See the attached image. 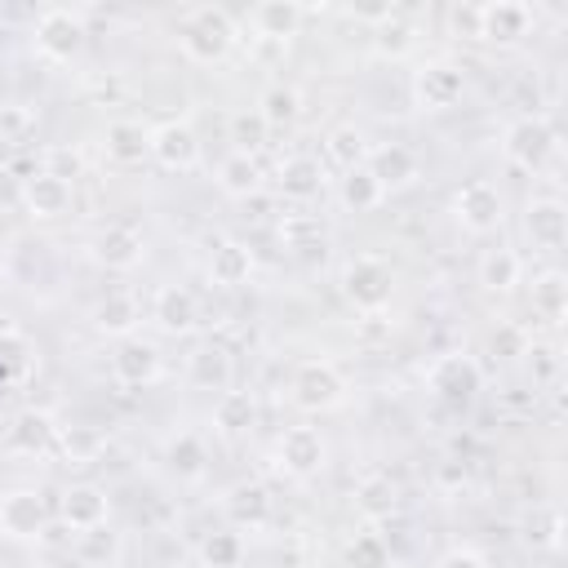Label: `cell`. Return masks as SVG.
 <instances>
[{
	"label": "cell",
	"instance_id": "1",
	"mask_svg": "<svg viewBox=\"0 0 568 568\" xmlns=\"http://www.w3.org/2000/svg\"><path fill=\"white\" fill-rule=\"evenodd\" d=\"M178 44H182V53L191 62L213 67V62H222L235 49V18L226 9H213V4L191 9L182 18V27H178Z\"/></svg>",
	"mask_w": 568,
	"mask_h": 568
},
{
	"label": "cell",
	"instance_id": "2",
	"mask_svg": "<svg viewBox=\"0 0 568 568\" xmlns=\"http://www.w3.org/2000/svg\"><path fill=\"white\" fill-rule=\"evenodd\" d=\"M555 146H559V133H555V124H550L541 111H528V115L510 120V129H506V138H501L506 164H515V169H524V173L546 169V160L555 155Z\"/></svg>",
	"mask_w": 568,
	"mask_h": 568
},
{
	"label": "cell",
	"instance_id": "3",
	"mask_svg": "<svg viewBox=\"0 0 568 568\" xmlns=\"http://www.w3.org/2000/svg\"><path fill=\"white\" fill-rule=\"evenodd\" d=\"M342 293H346V302H351L355 311L377 315V311L390 302V293H395V271H390L382 257L359 253V257H351V262L342 266Z\"/></svg>",
	"mask_w": 568,
	"mask_h": 568
},
{
	"label": "cell",
	"instance_id": "4",
	"mask_svg": "<svg viewBox=\"0 0 568 568\" xmlns=\"http://www.w3.org/2000/svg\"><path fill=\"white\" fill-rule=\"evenodd\" d=\"M288 390H293V404H297L302 413H328V408L342 404L346 377L337 373L333 359H302V364L293 368Z\"/></svg>",
	"mask_w": 568,
	"mask_h": 568
},
{
	"label": "cell",
	"instance_id": "5",
	"mask_svg": "<svg viewBox=\"0 0 568 568\" xmlns=\"http://www.w3.org/2000/svg\"><path fill=\"white\" fill-rule=\"evenodd\" d=\"M426 386H430V395H435L439 404H448V408H466V404L479 395L484 373H479V364H475L470 355H439V359L430 364Z\"/></svg>",
	"mask_w": 568,
	"mask_h": 568
},
{
	"label": "cell",
	"instance_id": "6",
	"mask_svg": "<svg viewBox=\"0 0 568 568\" xmlns=\"http://www.w3.org/2000/svg\"><path fill=\"white\" fill-rule=\"evenodd\" d=\"M36 49H40L49 62H71V58H80V49H84V18L71 13V9H62V4L44 9V13L36 18Z\"/></svg>",
	"mask_w": 568,
	"mask_h": 568
},
{
	"label": "cell",
	"instance_id": "7",
	"mask_svg": "<svg viewBox=\"0 0 568 568\" xmlns=\"http://www.w3.org/2000/svg\"><path fill=\"white\" fill-rule=\"evenodd\" d=\"M466 93V71L457 62H426L413 75V98L422 111H448Z\"/></svg>",
	"mask_w": 568,
	"mask_h": 568
},
{
	"label": "cell",
	"instance_id": "8",
	"mask_svg": "<svg viewBox=\"0 0 568 568\" xmlns=\"http://www.w3.org/2000/svg\"><path fill=\"white\" fill-rule=\"evenodd\" d=\"M58 444V422L49 408H18L4 426V448L18 457H40Z\"/></svg>",
	"mask_w": 568,
	"mask_h": 568
},
{
	"label": "cell",
	"instance_id": "9",
	"mask_svg": "<svg viewBox=\"0 0 568 568\" xmlns=\"http://www.w3.org/2000/svg\"><path fill=\"white\" fill-rule=\"evenodd\" d=\"M49 524V506L36 488H9L0 493V532L13 537V541H27V537H40Z\"/></svg>",
	"mask_w": 568,
	"mask_h": 568
},
{
	"label": "cell",
	"instance_id": "10",
	"mask_svg": "<svg viewBox=\"0 0 568 568\" xmlns=\"http://www.w3.org/2000/svg\"><path fill=\"white\" fill-rule=\"evenodd\" d=\"M453 209H457V222H462L470 235H488V231L501 226V191H497L493 182H484V178L466 182V186L457 191Z\"/></svg>",
	"mask_w": 568,
	"mask_h": 568
},
{
	"label": "cell",
	"instance_id": "11",
	"mask_svg": "<svg viewBox=\"0 0 568 568\" xmlns=\"http://www.w3.org/2000/svg\"><path fill=\"white\" fill-rule=\"evenodd\" d=\"M151 160L164 164V169H178V173L195 169V164H200V138H195V129H191L186 120H164V124H155V129H151Z\"/></svg>",
	"mask_w": 568,
	"mask_h": 568
},
{
	"label": "cell",
	"instance_id": "12",
	"mask_svg": "<svg viewBox=\"0 0 568 568\" xmlns=\"http://www.w3.org/2000/svg\"><path fill=\"white\" fill-rule=\"evenodd\" d=\"M532 31V9L519 0H497L479 4V40L488 44H519Z\"/></svg>",
	"mask_w": 568,
	"mask_h": 568
},
{
	"label": "cell",
	"instance_id": "13",
	"mask_svg": "<svg viewBox=\"0 0 568 568\" xmlns=\"http://www.w3.org/2000/svg\"><path fill=\"white\" fill-rule=\"evenodd\" d=\"M524 231H528L532 248H546V253L564 248V235H568V209H564V200H559V195H537V200H528V209H524Z\"/></svg>",
	"mask_w": 568,
	"mask_h": 568
},
{
	"label": "cell",
	"instance_id": "14",
	"mask_svg": "<svg viewBox=\"0 0 568 568\" xmlns=\"http://www.w3.org/2000/svg\"><path fill=\"white\" fill-rule=\"evenodd\" d=\"M142 253H146L142 231H133L129 222H111L93 235V262L106 271H133L142 262Z\"/></svg>",
	"mask_w": 568,
	"mask_h": 568
},
{
	"label": "cell",
	"instance_id": "15",
	"mask_svg": "<svg viewBox=\"0 0 568 568\" xmlns=\"http://www.w3.org/2000/svg\"><path fill=\"white\" fill-rule=\"evenodd\" d=\"M111 373L124 382V386H151L160 377V346L146 342V337H120L115 342V355H111Z\"/></svg>",
	"mask_w": 568,
	"mask_h": 568
},
{
	"label": "cell",
	"instance_id": "16",
	"mask_svg": "<svg viewBox=\"0 0 568 568\" xmlns=\"http://www.w3.org/2000/svg\"><path fill=\"white\" fill-rule=\"evenodd\" d=\"M280 466L288 470V475H297V479H306V475H320V466H324V457H328V448H324V435L315 430V426H288L284 435H280Z\"/></svg>",
	"mask_w": 568,
	"mask_h": 568
},
{
	"label": "cell",
	"instance_id": "17",
	"mask_svg": "<svg viewBox=\"0 0 568 568\" xmlns=\"http://www.w3.org/2000/svg\"><path fill=\"white\" fill-rule=\"evenodd\" d=\"M364 169L373 173V182H377L382 191H390V186H408V182L417 178L422 160H417L413 146H404V142H386V146H368Z\"/></svg>",
	"mask_w": 568,
	"mask_h": 568
},
{
	"label": "cell",
	"instance_id": "18",
	"mask_svg": "<svg viewBox=\"0 0 568 568\" xmlns=\"http://www.w3.org/2000/svg\"><path fill=\"white\" fill-rule=\"evenodd\" d=\"M151 315H155V324H160L164 333H173V337H186V333H195V324H200L195 293L182 288V284H164V288H155Z\"/></svg>",
	"mask_w": 568,
	"mask_h": 568
},
{
	"label": "cell",
	"instance_id": "19",
	"mask_svg": "<svg viewBox=\"0 0 568 568\" xmlns=\"http://www.w3.org/2000/svg\"><path fill=\"white\" fill-rule=\"evenodd\" d=\"M186 377H191L195 390H231V382H235V359H231L226 346L204 342V346L191 351V359H186Z\"/></svg>",
	"mask_w": 568,
	"mask_h": 568
},
{
	"label": "cell",
	"instance_id": "20",
	"mask_svg": "<svg viewBox=\"0 0 568 568\" xmlns=\"http://www.w3.org/2000/svg\"><path fill=\"white\" fill-rule=\"evenodd\" d=\"M58 515L71 532H84V528H98L106 524V493L93 488V484H71L58 501Z\"/></svg>",
	"mask_w": 568,
	"mask_h": 568
},
{
	"label": "cell",
	"instance_id": "21",
	"mask_svg": "<svg viewBox=\"0 0 568 568\" xmlns=\"http://www.w3.org/2000/svg\"><path fill=\"white\" fill-rule=\"evenodd\" d=\"M102 146H106V160L133 169L151 155V129H142L138 120H111L102 129Z\"/></svg>",
	"mask_w": 568,
	"mask_h": 568
},
{
	"label": "cell",
	"instance_id": "22",
	"mask_svg": "<svg viewBox=\"0 0 568 568\" xmlns=\"http://www.w3.org/2000/svg\"><path fill=\"white\" fill-rule=\"evenodd\" d=\"M275 186H280L284 200L306 204V200H315V195L324 191V169H320V160H311V155H288V160L280 164V173H275Z\"/></svg>",
	"mask_w": 568,
	"mask_h": 568
},
{
	"label": "cell",
	"instance_id": "23",
	"mask_svg": "<svg viewBox=\"0 0 568 568\" xmlns=\"http://www.w3.org/2000/svg\"><path fill=\"white\" fill-rule=\"evenodd\" d=\"M22 204L36 213V217H62L71 209V182L53 178V173H36L22 182Z\"/></svg>",
	"mask_w": 568,
	"mask_h": 568
},
{
	"label": "cell",
	"instance_id": "24",
	"mask_svg": "<svg viewBox=\"0 0 568 568\" xmlns=\"http://www.w3.org/2000/svg\"><path fill=\"white\" fill-rule=\"evenodd\" d=\"M248 275H253V253H248V244H240V240H217L213 253H209V280L222 284V288H240V284H248Z\"/></svg>",
	"mask_w": 568,
	"mask_h": 568
},
{
	"label": "cell",
	"instance_id": "25",
	"mask_svg": "<svg viewBox=\"0 0 568 568\" xmlns=\"http://www.w3.org/2000/svg\"><path fill=\"white\" fill-rule=\"evenodd\" d=\"M222 506H226V515H231L235 528H262V524L271 519V493H266V484H257V479L235 484Z\"/></svg>",
	"mask_w": 568,
	"mask_h": 568
},
{
	"label": "cell",
	"instance_id": "26",
	"mask_svg": "<svg viewBox=\"0 0 568 568\" xmlns=\"http://www.w3.org/2000/svg\"><path fill=\"white\" fill-rule=\"evenodd\" d=\"M302 18H306V9L293 4V0H266V4L253 9V27H257V36H262V40H275V44H284L288 36H297Z\"/></svg>",
	"mask_w": 568,
	"mask_h": 568
},
{
	"label": "cell",
	"instance_id": "27",
	"mask_svg": "<svg viewBox=\"0 0 568 568\" xmlns=\"http://www.w3.org/2000/svg\"><path fill=\"white\" fill-rule=\"evenodd\" d=\"M413 44H417V27L408 22L404 9H386L373 22V49L382 58H404V53H413Z\"/></svg>",
	"mask_w": 568,
	"mask_h": 568
},
{
	"label": "cell",
	"instance_id": "28",
	"mask_svg": "<svg viewBox=\"0 0 568 568\" xmlns=\"http://www.w3.org/2000/svg\"><path fill=\"white\" fill-rule=\"evenodd\" d=\"M217 186H222L226 195H235V200L257 195V191H262V164H257V155H244V151L222 155V164H217Z\"/></svg>",
	"mask_w": 568,
	"mask_h": 568
},
{
	"label": "cell",
	"instance_id": "29",
	"mask_svg": "<svg viewBox=\"0 0 568 568\" xmlns=\"http://www.w3.org/2000/svg\"><path fill=\"white\" fill-rule=\"evenodd\" d=\"M213 426H217L226 439L248 435V430L257 426V404H253V395H248V390H222L217 404H213Z\"/></svg>",
	"mask_w": 568,
	"mask_h": 568
},
{
	"label": "cell",
	"instance_id": "30",
	"mask_svg": "<svg viewBox=\"0 0 568 568\" xmlns=\"http://www.w3.org/2000/svg\"><path fill=\"white\" fill-rule=\"evenodd\" d=\"M71 555H75L80 568H115V559H120V532H111L106 524L84 528V532H75Z\"/></svg>",
	"mask_w": 568,
	"mask_h": 568
},
{
	"label": "cell",
	"instance_id": "31",
	"mask_svg": "<svg viewBox=\"0 0 568 568\" xmlns=\"http://www.w3.org/2000/svg\"><path fill=\"white\" fill-rule=\"evenodd\" d=\"M138 320H142V311H138V302L129 293H106L93 306V328L106 333V337H133Z\"/></svg>",
	"mask_w": 568,
	"mask_h": 568
},
{
	"label": "cell",
	"instance_id": "32",
	"mask_svg": "<svg viewBox=\"0 0 568 568\" xmlns=\"http://www.w3.org/2000/svg\"><path fill=\"white\" fill-rule=\"evenodd\" d=\"M164 466L178 475V479H200L204 466H209V448L195 430H178L169 444H164Z\"/></svg>",
	"mask_w": 568,
	"mask_h": 568
},
{
	"label": "cell",
	"instance_id": "33",
	"mask_svg": "<svg viewBox=\"0 0 568 568\" xmlns=\"http://www.w3.org/2000/svg\"><path fill=\"white\" fill-rule=\"evenodd\" d=\"M519 280H524V262L515 248H488L479 257V284L488 293H510Z\"/></svg>",
	"mask_w": 568,
	"mask_h": 568
},
{
	"label": "cell",
	"instance_id": "34",
	"mask_svg": "<svg viewBox=\"0 0 568 568\" xmlns=\"http://www.w3.org/2000/svg\"><path fill=\"white\" fill-rule=\"evenodd\" d=\"M528 302H532V315H541L546 324H559V320L568 315V280H564L559 271H541V275L532 280Z\"/></svg>",
	"mask_w": 568,
	"mask_h": 568
},
{
	"label": "cell",
	"instance_id": "35",
	"mask_svg": "<svg viewBox=\"0 0 568 568\" xmlns=\"http://www.w3.org/2000/svg\"><path fill=\"white\" fill-rule=\"evenodd\" d=\"M257 115H262L266 129H288V124H297V115H302L297 89H293V84H271V89H262Z\"/></svg>",
	"mask_w": 568,
	"mask_h": 568
},
{
	"label": "cell",
	"instance_id": "36",
	"mask_svg": "<svg viewBox=\"0 0 568 568\" xmlns=\"http://www.w3.org/2000/svg\"><path fill=\"white\" fill-rule=\"evenodd\" d=\"M53 448H62V457H67L71 466H89V462L102 457L106 439H102L98 426H58V444H53Z\"/></svg>",
	"mask_w": 568,
	"mask_h": 568
},
{
	"label": "cell",
	"instance_id": "37",
	"mask_svg": "<svg viewBox=\"0 0 568 568\" xmlns=\"http://www.w3.org/2000/svg\"><path fill=\"white\" fill-rule=\"evenodd\" d=\"M337 195H342V204L351 209V213H368V209H377L382 204V186L373 182V173L359 164V169H351V173H342V186H337Z\"/></svg>",
	"mask_w": 568,
	"mask_h": 568
},
{
	"label": "cell",
	"instance_id": "38",
	"mask_svg": "<svg viewBox=\"0 0 568 568\" xmlns=\"http://www.w3.org/2000/svg\"><path fill=\"white\" fill-rule=\"evenodd\" d=\"M355 506H359V515H368V519H386V515L399 506V493H395V484H390L386 475H368V479H359V488H355Z\"/></svg>",
	"mask_w": 568,
	"mask_h": 568
},
{
	"label": "cell",
	"instance_id": "39",
	"mask_svg": "<svg viewBox=\"0 0 568 568\" xmlns=\"http://www.w3.org/2000/svg\"><path fill=\"white\" fill-rule=\"evenodd\" d=\"M328 160H333L342 173L359 169V164L368 160V138H364L355 124H342V129H333V133H328Z\"/></svg>",
	"mask_w": 568,
	"mask_h": 568
},
{
	"label": "cell",
	"instance_id": "40",
	"mask_svg": "<svg viewBox=\"0 0 568 568\" xmlns=\"http://www.w3.org/2000/svg\"><path fill=\"white\" fill-rule=\"evenodd\" d=\"M200 559H204V568H240V559H244V537H240L235 528H217V532H209V537L200 541Z\"/></svg>",
	"mask_w": 568,
	"mask_h": 568
},
{
	"label": "cell",
	"instance_id": "41",
	"mask_svg": "<svg viewBox=\"0 0 568 568\" xmlns=\"http://www.w3.org/2000/svg\"><path fill=\"white\" fill-rule=\"evenodd\" d=\"M346 568H390V546L377 532H355L346 541Z\"/></svg>",
	"mask_w": 568,
	"mask_h": 568
},
{
	"label": "cell",
	"instance_id": "42",
	"mask_svg": "<svg viewBox=\"0 0 568 568\" xmlns=\"http://www.w3.org/2000/svg\"><path fill=\"white\" fill-rule=\"evenodd\" d=\"M27 364H31V346H27V337L13 333V328H4V333H0V386L18 382V377L27 373Z\"/></svg>",
	"mask_w": 568,
	"mask_h": 568
},
{
	"label": "cell",
	"instance_id": "43",
	"mask_svg": "<svg viewBox=\"0 0 568 568\" xmlns=\"http://www.w3.org/2000/svg\"><path fill=\"white\" fill-rule=\"evenodd\" d=\"M231 142H235V151L253 155V151L266 142V124H262V115H257V111H235V115H231Z\"/></svg>",
	"mask_w": 568,
	"mask_h": 568
},
{
	"label": "cell",
	"instance_id": "44",
	"mask_svg": "<svg viewBox=\"0 0 568 568\" xmlns=\"http://www.w3.org/2000/svg\"><path fill=\"white\" fill-rule=\"evenodd\" d=\"M36 133V115L27 106H0V142L4 146H22Z\"/></svg>",
	"mask_w": 568,
	"mask_h": 568
},
{
	"label": "cell",
	"instance_id": "45",
	"mask_svg": "<svg viewBox=\"0 0 568 568\" xmlns=\"http://www.w3.org/2000/svg\"><path fill=\"white\" fill-rule=\"evenodd\" d=\"M44 173H53L62 182H75V178H84V155L75 146H49L44 151Z\"/></svg>",
	"mask_w": 568,
	"mask_h": 568
},
{
	"label": "cell",
	"instance_id": "46",
	"mask_svg": "<svg viewBox=\"0 0 568 568\" xmlns=\"http://www.w3.org/2000/svg\"><path fill=\"white\" fill-rule=\"evenodd\" d=\"M559 528H564V519H559V510L555 506H546V510H537L532 519H528V541L532 546H541V550H550V546H559Z\"/></svg>",
	"mask_w": 568,
	"mask_h": 568
},
{
	"label": "cell",
	"instance_id": "47",
	"mask_svg": "<svg viewBox=\"0 0 568 568\" xmlns=\"http://www.w3.org/2000/svg\"><path fill=\"white\" fill-rule=\"evenodd\" d=\"M448 27H453V36H462V40H479V4H457V9L448 13Z\"/></svg>",
	"mask_w": 568,
	"mask_h": 568
},
{
	"label": "cell",
	"instance_id": "48",
	"mask_svg": "<svg viewBox=\"0 0 568 568\" xmlns=\"http://www.w3.org/2000/svg\"><path fill=\"white\" fill-rule=\"evenodd\" d=\"M22 182H27V178H18L13 169L0 164V213H9V209L22 204Z\"/></svg>",
	"mask_w": 568,
	"mask_h": 568
},
{
	"label": "cell",
	"instance_id": "49",
	"mask_svg": "<svg viewBox=\"0 0 568 568\" xmlns=\"http://www.w3.org/2000/svg\"><path fill=\"white\" fill-rule=\"evenodd\" d=\"M439 568H488V559H484L479 550H470V546H453V550L439 559Z\"/></svg>",
	"mask_w": 568,
	"mask_h": 568
},
{
	"label": "cell",
	"instance_id": "50",
	"mask_svg": "<svg viewBox=\"0 0 568 568\" xmlns=\"http://www.w3.org/2000/svg\"><path fill=\"white\" fill-rule=\"evenodd\" d=\"M493 351L524 355V333H519V328H510V324H506V328H497V333H493Z\"/></svg>",
	"mask_w": 568,
	"mask_h": 568
},
{
	"label": "cell",
	"instance_id": "51",
	"mask_svg": "<svg viewBox=\"0 0 568 568\" xmlns=\"http://www.w3.org/2000/svg\"><path fill=\"white\" fill-rule=\"evenodd\" d=\"M532 355H537V377H550V373H555V359H550L555 351H546V346H532Z\"/></svg>",
	"mask_w": 568,
	"mask_h": 568
},
{
	"label": "cell",
	"instance_id": "52",
	"mask_svg": "<svg viewBox=\"0 0 568 568\" xmlns=\"http://www.w3.org/2000/svg\"><path fill=\"white\" fill-rule=\"evenodd\" d=\"M31 568H53V564H31Z\"/></svg>",
	"mask_w": 568,
	"mask_h": 568
},
{
	"label": "cell",
	"instance_id": "53",
	"mask_svg": "<svg viewBox=\"0 0 568 568\" xmlns=\"http://www.w3.org/2000/svg\"><path fill=\"white\" fill-rule=\"evenodd\" d=\"M0 284H4V262H0Z\"/></svg>",
	"mask_w": 568,
	"mask_h": 568
},
{
	"label": "cell",
	"instance_id": "54",
	"mask_svg": "<svg viewBox=\"0 0 568 568\" xmlns=\"http://www.w3.org/2000/svg\"><path fill=\"white\" fill-rule=\"evenodd\" d=\"M0 106H4V102H0Z\"/></svg>",
	"mask_w": 568,
	"mask_h": 568
}]
</instances>
